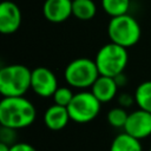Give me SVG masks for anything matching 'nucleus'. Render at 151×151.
Returning a JSON list of instances; mask_svg holds the SVG:
<instances>
[{
	"instance_id": "nucleus-1",
	"label": "nucleus",
	"mask_w": 151,
	"mask_h": 151,
	"mask_svg": "<svg viewBox=\"0 0 151 151\" xmlns=\"http://www.w3.org/2000/svg\"><path fill=\"white\" fill-rule=\"evenodd\" d=\"M37 111L34 105L22 97H4L0 101V125L20 130L32 125Z\"/></svg>"
},
{
	"instance_id": "nucleus-2",
	"label": "nucleus",
	"mask_w": 151,
	"mask_h": 151,
	"mask_svg": "<svg viewBox=\"0 0 151 151\" xmlns=\"http://www.w3.org/2000/svg\"><path fill=\"white\" fill-rule=\"evenodd\" d=\"M32 71L21 64L4 66L0 70V93L2 97H22L31 88Z\"/></svg>"
},
{
	"instance_id": "nucleus-3",
	"label": "nucleus",
	"mask_w": 151,
	"mask_h": 151,
	"mask_svg": "<svg viewBox=\"0 0 151 151\" xmlns=\"http://www.w3.org/2000/svg\"><path fill=\"white\" fill-rule=\"evenodd\" d=\"M94 61L100 76L114 78L116 76L123 73L127 65V50L110 41L99 48Z\"/></svg>"
},
{
	"instance_id": "nucleus-4",
	"label": "nucleus",
	"mask_w": 151,
	"mask_h": 151,
	"mask_svg": "<svg viewBox=\"0 0 151 151\" xmlns=\"http://www.w3.org/2000/svg\"><path fill=\"white\" fill-rule=\"evenodd\" d=\"M107 35L111 42L129 48L139 41L142 28L132 15L123 14L111 18L107 25Z\"/></svg>"
},
{
	"instance_id": "nucleus-5",
	"label": "nucleus",
	"mask_w": 151,
	"mask_h": 151,
	"mask_svg": "<svg viewBox=\"0 0 151 151\" xmlns=\"http://www.w3.org/2000/svg\"><path fill=\"white\" fill-rule=\"evenodd\" d=\"M99 76L96 61L85 57L72 60L64 72L66 83L76 88L91 87Z\"/></svg>"
},
{
	"instance_id": "nucleus-6",
	"label": "nucleus",
	"mask_w": 151,
	"mask_h": 151,
	"mask_svg": "<svg viewBox=\"0 0 151 151\" xmlns=\"http://www.w3.org/2000/svg\"><path fill=\"white\" fill-rule=\"evenodd\" d=\"M101 103L96 98L92 92L81 91L74 94L72 101L67 106L71 120L85 124L92 122L100 112Z\"/></svg>"
},
{
	"instance_id": "nucleus-7",
	"label": "nucleus",
	"mask_w": 151,
	"mask_h": 151,
	"mask_svg": "<svg viewBox=\"0 0 151 151\" xmlns=\"http://www.w3.org/2000/svg\"><path fill=\"white\" fill-rule=\"evenodd\" d=\"M58 80L54 73L44 66H39L32 70L31 76V88L35 94L42 98L53 97L58 88Z\"/></svg>"
},
{
	"instance_id": "nucleus-8",
	"label": "nucleus",
	"mask_w": 151,
	"mask_h": 151,
	"mask_svg": "<svg viewBox=\"0 0 151 151\" xmlns=\"http://www.w3.org/2000/svg\"><path fill=\"white\" fill-rule=\"evenodd\" d=\"M124 131L139 140L147 138L151 136V113L142 109L129 113Z\"/></svg>"
},
{
	"instance_id": "nucleus-9",
	"label": "nucleus",
	"mask_w": 151,
	"mask_h": 151,
	"mask_svg": "<svg viewBox=\"0 0 151 151\" xmlns=\"http://www.w3.org/2000/svg\"><path fill=\"white\" fill-rule=\"evenodd\" d=\"M21 25V11L17 4L12 1H2L0 4V32L2 34H12L19 29Z\"/></svg>"
},
{
	"instance_id": "nucleus-10",
	"label": "nucleus",
	"mask_w": 151,
	"mask_h": 151,
	"mask_svg": "<svg viewBox=\"0 0 151 151\" xmlns=\"http://www.w3.org/2000/svg\"><path fill=\"white\" fill-rule=\"evenodd\" d=\"M42 14L47 21L64 22L72 15V0H45Z\"/></svg>"
},
{
	"instance_id": "nucleus-11",
	"label": "nucleus",
	"mask_w": 151,
	"mask_h": 151,
	"mask_svg": "<svg viewBox=\"0 0 151 151\" xmlns=\"http://www.w3.org/2000/svg\"><path fill=\"white\" fill-rule=\"evenodd\" d=\"M118 85L112 77L99 76L97 80L91 86V92L96 96V98L100 103H109L111 101L118 91Z\"/></svg>"
},
{
	"instance_id": "nucleus-12",
	"label": "nucleus",
	"mask_w": 151,
	"mask_h": 151,
	"mask_svg": "<svg viewBox=\"0 0 151 151\" xmlns=\"http://www.w3.org/2000/svg\"><path fill=\"white\" fill-rule=\"evenodd\" d=\"M71 120L67 107L57 104L51 105L44 113V123L52 131H59L66 127Z\"/></svg>"
},
{
	"instance_id": "nucleus-13",
	"label": "nucleus",
	"mask_w": 151,
	"mask_h": 151,
	"mask_svg": "<svg viewBox=\"0 0 151 151\" xmlns=\"http://www.w3.org/2000/svg\"><path fill=\"white\" fill-rule=\"evenodd\" d=\"M110 151H143V147L139 139L130 136L124 131L113 138Z\"/></svg>"
},
{
	"instance_id": "nucleus-14",
	"label": "nucleus",
	"mask_w": 151,
	"mask_h": 151,
	"mask_svg": "<svg viewBox=\"0 0 151 151\" xmlns=\"http://www.w3.org/2000/svg\"><path fill=\"white\" fill-rule=\"evenodd\" d=\"M97 13V6L93 0H72V15L86 21L91 20Z\"/></svg>"
},
{
	"instance_id": "nucleus-15",
	"label": "nucleus",
	"mask_w": 151,
	"mask_h": 151,
	"mask_svg": "<svg viewBox=\"0 0 151 151\" xmlns=\"http://www.w3.org/2000/svg\"><path fill=\"white\" fill-rule=\"evenodd\" d=\"M134 100L139 109L151 113V80L140 83L134 91Z\"/></svg>"
},
{
	"instance_id": "nucleus-16",
	"label": "nucleus",
	"mask_w": 151,
	"mask_h": 151,
	"mask_svg": "<svg viewBox=\"0 0 151 151\" xmlns=\"http://www.w3.org/2000/svg\"><path fill=\"white\" fill-rule=\"evenodd\" d=\"M101 6L104 11L113 17H119L123 14H127L130 8V0H101Z\"/></svg>"
},
{
	"instance_id": "nucleus-17",
	"label": "nucleus",
	"mask_w": 151,
	"mask_h": 151,
	"mask_svg": "<svg viewBox=\"0 0 151 151\" xmlns=\"http://www.w3.org/2000/svg\"><path fill=\"white\" fill-rule=\"evenodd\" d=\"M129 113L125 111L124 107L119 106V107H113L107 112V122L111 126L120 129L124 127L127 120Z\"/></svg>"
},
{
	"instance_id": "nucleus-18",
	"label": "nucleus",
	"mask_w": 151,
	"mask_h": 151,
	"mask_svg": "<svg viewBox=\"0 0 151 151\" xmlns=\"http://www.w3.org/2000/svg\"><path fill=\"white\" fill-rule=\"evenodd\" d=\"M73 97H74V93L71 91L70 87L60 86V87L57 88V91L54 92V94H53L52 98L54 100V104L67 107L70 105V103L72 101Z\"/></svg>"
},
{
	"instance_id": "nucleus-19",
	"label": "nucleus",
	"mask_w": 151,
	"mask_h": 151,
	"mask_svg": "<svg viewBox=\"0 0 151 151\" xmlns=\"http://www.w3.org/2000/svg\"><path fill=\"white\" fill-rule=\"evenodd\" d=\"M17 139V130L12 129V127H7V126H1L0 129V142L5 143L9 146H12L13 144H15Z\"/></svg>"
},
{
	"instance_id": "nucleus-20",
	"label": "nucleus",
	"mask_w": 151,
	"mask_h": 151,
	"mask_svg": "<svg viewBox=\"0 0 151 151\" xmlns=\"http://www.w3.org/2000/svg\"><path fill=\"white\" fill-rule=\"evenodd\" d=\"M133 101H136V100H134V96L132 97L130 93H122V94L118 97V103H119V105H120L122 107H124V109L131 106Z\"/></svg>"
},
{
	"instance_id": "nucleus-21",
	"label": "nucleus",
	"mask_w": 151,
	"mask_h": 151,
	"mask_svg": "<svg viewBox=\"0 0 151 151\" xmlns=\"http://www.w3.org/2000/svg\"><path fill=\"white\" fill-rule=\"evenodd\" d=\"M9 151H37V149L28 144V143H24V142H19V143H15L11 146Z\"/></svg>"
},
{
	"instance_id": "nucleus-22",
	"label": "nucleus",
	"mask_w": 151,
	"mask_h": 151,
	"mask_svg": "<svg viewBox=\"0 0 151 151\" xmlns=\"http://www.w3.org/2000/svg\"><path fill=\"white\" fill-rule=\"evenodd\" d=\"M114 80H116L118 87H120V86H125L126 83H127V78H126V76L124 74V72L120 73V74H118V76H116V77H114Z\"/></svg>"
},
{
	"instance_id": "nucleus-23",
	"label": "nucleus",
	"mask_w": 151,
	"mask_h": 151,
	"mask_svg": "<svg viewBox=\"0 0 151 151\" xmlns=\"http://www.w3.org/2000/svg\"><path fill=\"white\" fill-rule=\"evenodd\" d=\"M9 149H11L9 145H7V144L0 142V151H9Z\"/></svg>"
},
{
	"instance_id": "nucleus-24",
	"label": "nucleus",
	"mask_w": 151,
	"mask_h": 151,
	"mask_svg": "<svg viewBox=\"0 0 151 151\" xmlns=\"http://www.w3.org/2000/svg\"><path fill=\"white\" fill-rule=\"evenodd\" d=\"M150 151H151V147H150Z\"/></svg>"
}]
</instances>
